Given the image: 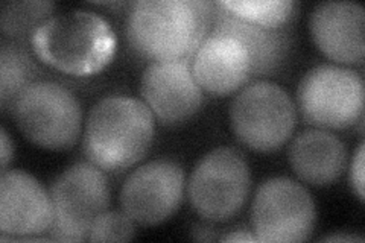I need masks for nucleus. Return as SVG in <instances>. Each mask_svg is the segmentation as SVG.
<instances>
[{
  "mask_svg": "<svg viewBox=\"0 0 365 243\" xmlns=\"http://www.w3.org/2000/svg\"><path fill=\"white\" fill-rule=\"evenodd\" d=\"M213 2L139 0L131 4L127 37L131 48L153 61L192 58L212 31Z\"/></svg>",
  "mask_w": 365,
  "mask_h": 243,
  "instance_id": "nucleus-1",
  "label": "nucleus"
},
{
  "mask_svg": "<svg viewBox=\"0 0 365 243\" xmlns=\"http://www.w3.org/2000/svg\"><path fill=\"white\" fill-rule=\"evenodd\" d=\"M154 140V115L146 103L111 95L90 110L83 138L84 154L102 170L119 172L140 161Z\"/></svg>",
  "mask_w": 365,
  "mask_h": 243,
  "instance_id": "nucleus-2",
  "label": "nucleus"
},
{
  "mask_svg": "<svg viewBox=\"0 0 365 243\" xmlns=\"http://www.w3.org/2000/svg\"><path fill=\"white\" fill-rule=\"evenodd\" d=\"M29 41L43 63L73 76L101 72L116 51V36L108 21L83 9L49 17Z\"/></svg>",
  "mask_w": 365,
  "mask_h": 243,
  "instance_id": "nucleus-3",
  "label": "nucleus"
},
{
  "mask_svg": "<svg viewBox=\"0 0 365 243\" xmlns=\"http://www.w3.org/2000/svg\"><path fill=\"white\" fill-rule=\"evenodd\" d=\"M13 114L21 134L51 150L73 146L81 134L83 113L71 90L53 81H36L21 91Z\"/></svg>",
  "mask_w": 365,
  "mask_h": 243,
  "instance_id": "nucleus-4",
  "label": "nucleus"
},
{
  "mask_svg": "<svg viewBox=\"0 0 365 243\" xmlns=\"http://www.w3.org/2000/svg\"><path fill=\"white\" fill-rule=\"evenodd\" d=\"M297 113L291 96L269 81L245 86L232 102L230 125L239 142L257 152H272L289 140Z\"/></svg>",
  "mask_w": 365,
  "mask_h": 243,
  "instance_id": "nucleus-5",
  "label": "nucleus"
},
{
  "mask_svg": "<svg viewBox=\"0 0 365 243\" xmlns=\"http://www.w3.org/2000/svg\"><path fill=\"white\" fill-rule=\"evenodd\" d=\"M251 186L245 157L233 148H216L200 160L187 181L193 210L209 222H225L244 207Z\"/></svg>",
  "mask_w": 365,
  "mask_h": 243,
  "instance_id": "nucleus-6",
  "label": "nucleus"
},
{
  "mask_svg": "<svg viewBox=\"0 0 365 243\" xmlns=\"http://www.w3.org/2000/svg\"><path fill=\"white\" fill-rule=\"evenodd\" d=\"M297 102L307 123L330 130L349 128L364 119V79L346 67L317 66L302 78Z\"/></svg>",
  "mask_w": 365,
  "mask_h": 243,
  "instance_id": "nucleus-7",
  "label": "nucleus"
},
{
  "mask_svg": "<svg viewBox=\"0 0 365 243\" xmlns=\"http://www.w3.org/2000/svg\"><path fill=\"white\" fill-rule=\"evenodd\" d=\"M51 201L52 237L66 242L86 240L91 225L110 204L104 172L90 161L67 167L52 184Z\"/></svg>",
  "mask_w": 365,
  "mask_h": 243,
  "instance_id": "nucleus-8",
  "label": "nucleus"
},
{
  "mask_svg": "<svg viewBox=\"0 0 365 243\" xmlns=\"http://www.w3.org/2000/svg\"><path fill=\"white\" fill-rule=\"evenodd\" d=\"M315 221V202L300 182L276 177L259 186L251 205L257 242H303L312 234Z\"/></svg>",
  "mask_w": 365,
  "mask_h": 243,
  "instance_id": "nucleus-9",
  "label": "nucleus"
},
{
  "mask_svg": "<svg viewBox=\"0 0 365 243\" xmlns=\"http://www.w3.org/2000/svg\"><path fill=\"white\" fill-rule=\"evenodd\" d=\"M185 184L186 175L180 165L170 160L150 161L125 180L120 207L134 224L158 225L177 212Z\"/></svg>",
  "mask_w": 365,
  "mask_h": 243,
  "instance_id": "nucleus-10",
  "label": "nucleus"
},
{
  "mask_svg": "<svg viewBox=\"0 0 365 243\" xmlns=\"http://www.w3.org/2000/svg\"><path fill=\"white\" fill-rule=\"evenodd\" d=\"M140 95L163 125L189 120L202 105V88L193 78L190 58L153 61L140 79Z\"/></svg>",
  "mask_w": 365,
  "mask_h": 243,
  "instance_id": "nucleus-11",
  "label": "nucleus"
},
{
  "mask_svg": "<svg viewBox=\"0 0 365 243\" xmlns=\"http://www.w3.org/2000/svg\"><path fill=\"white\" fill-rule=\"evenodd\" d=\"M51 195L38 180L23 170H5L0 177V229L2 240L28 239L51 229Z\"/></svg>",
  "mask_w": 365,
  "mask_h": 243,
  "instance_id": "nucleus-12",
  "label": "nucleus"
},
{
  "mask_svg": "<svg viewBox=\"0 0 365 243\" xmlns=\"http://www.w3.org/2000/svg\"><path fill=\"white\" fill-rule=\"evenodd\" d=\"M198 86L212 95H230L251 79V58L245 46L225 33L210 32L190 58Z\"/></svg>",
  "mask_w": 365,
  "mask_h": 243,
  "instance_id": "nucleus-13",
  "label": "nucleus"
},
{
  "mask_svg": "<svg viewBox=\"0 0 365 243\" xmlns=\"http://www.w3.org/2000/svg\"><path fill=\"white\" fill-rule=\"evenodd\" d=\"M364 8L353 2L318 4L309 17L314 43L327 58L341 64L362 63Z\"/></svg>",
  "mask_w": 365,
  "mask_h": 243,
  "instance_id": "nucleus-14",
  "label": "nucleus"
},
{
  "mask_svg": "<svg viewBox=\"0 0 365 243\" xmlns=\"http://www.w3.org/2000/svg\"><path fill=\"white\" fill-rule=\"evenodd\" d=\"M213 33H225L241 41L251 58V78L276 73L291 49L289 26L271 29L239 19L213 2Z\"/></svg>",
  "mask_w": 365,
  "mask_h": 243,
  "instance_id": "nucleus-15",
  "label": "nucleus"
},
{
  "mask_svg": "<svg viewBox=\"0 0 365 243\" xmlns=\"http://www.w3.org/2000/svg\"><path fill=\"white\" fill-rule=\"evenodd\" d=\"M288 155L299 178L312 186L332 184L347 165L346 145L335 134L323 130L300 133L292 140Z\"/></svg>",
  "mask_w": 365,
  "mask_h": 243,
  "instance_id": "nucleus-16",
  "label": "nucleus"
},
{
  "mask_svg": "<svg viewBox=\"0 0 365 243\" xmlns=\"http://www.w3.org/2000/svg\"><path fill=\"white\" fill-rule=\"evenodd\" d=\"M38 67L23 46L4 43L0 51V105L4 111L13 110L20 93L36 83Z\"/></svg>",
  "mask_w": 365,
  "mask_h": 243,
  "instance_id": "nucleus-17",
  "label": "nucleus"
},
{
  "mask_svg": "<svg viewBox=\"0 0 365 243\" xmlns=\"http://www.w3.org/2000/svg\"><path fill=\"white\" fill-rule=\"evenodd\" d=\"M220 5L239 19L271 29L288 26L297 8L289 0H222Z\"/></svg>",
  "mask_w": 365,
  "mask_h": 243,
  "instance_id": "nucleus-18",
  "label": "nucleus"
},
{
  "mask_svg": "<svg viewBox=\"0 0 365 243\" xmlns=\"http://www.w3.org/2000/svg\"><path fill=\"white\" fill-rule=\"evenodd\" d=\"M52 2H4L0 25L2 31L11 38L21 40L25 36H32L43 21L49 19Z\"/></svg>",
  "mask_w": 365,
  "mask_h": 243,
  "instance_id": "nucleus-19",
  "label": "nucleus"
},
{
  "mask_svg": "<svg viewBox=\"0 0 365 243\" xmlns=\"http://www.w3.org/2000/svg\"><path fill=\"white\" fill-rule=\"evenodd\" d=\"M135 234L134 222L119 212H104L95 224L91 225L87 240L91 242H111V240H130Z\"/></svg>",
  "mask_w": 365,
  "mask_h": 243,
  "instance_id": "nucleus-20",
  "label": "nucleus"
},
{
  "mask_svg": "<svg viewBox=\"0 0 365 243\" xmlns=\"http://www.w3.org/2000/svg\"><path fill=\"white\" fill-rule=\"evenodd\" d=\"M350 182L361 202H364V143L359 145L350 166Z\"/></svg>",
  "mask_w": 365,
  "mask_h": 243,
  "instance_id": "nucleus-21",
  "label": "nucleus"
},
{
  "mask_svg": "<svg viewBox=\"0 0 365 243\" xmlns=\"http://www.w3.org/2000/svg\"><path fill=\"white\" fill-rule=\"evenodd\" d=\"M222 242H257L253 229H248V228H236L230 233L225 234L221 237Z\"/></svg>",
  "mask_w": 365,
  "mask_h": 243,
  "instance_id": "nucleus-22",
  "label": "nucleus"
},
{
  "mask_svg": "<svg viewBox=\"0 0 365 243\" xmlns=\"http://www.w3.org/2000/svg\"><path fill=\"white\" fill-rule=\"evenodd\" d=\"M0 137H2V172H5L9 165V161L13 160L14 145H13V142H11V138L5 128L0 130Z\"/></svg>",
  "mask_w": 365,
  "mask_h": 243,
  "instance_id": "nucleus-23",
  "label": "nucleus"
},
{
  "mask_svg": "<svg viewBox=\"0 0 365 243\" xmlns=\"http://www.w3.org/2000/svg\"><path fill=\"white\" fill-rule=\"evenodd\" d=\"M193 237L198 239V240H215L216 236H215V231L210 228V227H197L195 229H193Z\"/></svg>",
  "mask_w": 365,
  "mask_h": 243,
  "instance_id": "nucleus-24",
  "label": "nucleus"
},
{
  "mask_svg": "<svg viewBox=\"0 0 365 243\" xmlns=\"http://www.w3.org/2000/svg\"><path fill=\"white\" fill-rule=\"evenodd\" d=\"M323 242H362V237L353 236V234H332V236H326L322 239Z\"/></svg>",
  "mask_w": 365,
  "mask_h": 243,
  "instance_id": "nucleus-25",
  "label": "nucleus"
}]
</instances>
